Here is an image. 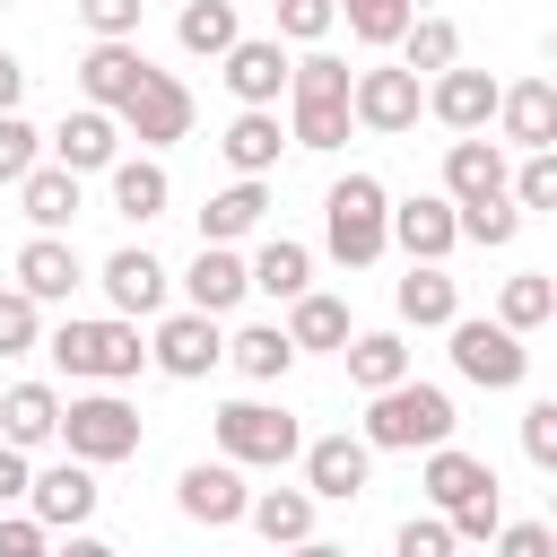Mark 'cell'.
Wrapping results in <instances>:
<instances>
[{"label":"cell","mask_w":557,"mask_h":557,"mask_svg":"<svg viewBox=\"0 0 557 557\" xmlns=\"http://www.w3.org/2000/svg\"><path fill=\"white\" fill-rule=\"evenodd\" d=\"M104 296H113V313H122V322L165 313V261H157L148 244H122V252L104 261Z\"/></svg>","instance_id":"obj_19"},{"label":"cell","mask_w":557,"mask_h":557,"mask_svg":"<svg viewBox=\"0 0 557 557\" xmlns=\"http://www.w3.org/2000/svg\"><path fill=\"white\" fill-rule=\"evenodd\" d=\"M383 218H392V191L374 183V174H339L331 191H322V244H331V261L339 270H374L383 261Z\"/></svg>","instance_id":"obj_2"},{"label":"cell","mask_w":557,"mask_h":557,"mask_svg":"<svg viewBox=\"0 0 557 557\" xmlns=\"http://www.w3.org/2000/svg\"><path fill=\"white\" fill-rule=\"evenodd\" d=\"M218 61H226L235 104H278L287 96V35H235Z\"/></svg>","instance_id":"obj_13"},{"label":"cell","mask_w":557,"mask_h":557,"mask_svg":"<svg viewBox=\"0 0 557 557\" xmlns=\"http://www.w3.org/2000/svg\"><path fill=\"white\" fill-rule=\"evenodd\" d=\"M235 9H244V0H235Z\"/></svg>","instance_id":"obj_55"},{"label":"cell","mask_w":557,"mask_h":557,"mask_svg":"<svg viewBox=\"0 0 557 557\" xmlns=\"http://www.w3.org/2000/svg\"><path fill=\"white\" fill-rule=\"evenodd\" d=\"M44 357H52L70 383H131V374L148 366V339H139V322H122V313H113V322H78V313H70V322L44 339Z\"/></svg>","instance_id":"obj_3"},{"label":"cell","mask_w":557,"mask_h":557,"mask_svg":"<svg viewBox=\"0 0 557 557\" xmlns=\"http://www.w3.org/2000/svg\"><path fill=\"white\" fill-rule=\"evenodd\" d=\"M218 357H226L218 313H191V305H183V313H165V322H157V339H148V366H157V374H174V383H200Z\"/></svg>","instance_id":"obj_11"},{"label":"cell","mask_w":557,"mask_h":557,"mask_svg":"<svg viewBox=\"0 0 557 557\" xmlns=\"http://www.w3.org/2000/svg\"><path fill=\"white\" fill-rule=\"evenodd\" d=\"M52 435L70 444V461L104 470V461H131L139 453V409L113 400V392H87V400H61V426Z\"/></svg>","instance_id":"obj_5"},{"label":"cell","mask_w":557,"mask_h":557,"mask_svg":"<svg viewBox=\"0 0 557 557\" xmlns=\"http://www.w3.org/2000/svg\"><path fill=\"white\" fill-rule=\"evenodd\" d=\"M17 96H26V70H17V52H0V113H17Z\"/></svg>","instance_id":"obj_53"},{"label":"cell","mask_w":557,"mask_h":557,"mask_svg":"<svg viewBox=\"0 0 557 557\" xmlns=\"http://www.w3.org/2000/svg\"><path fill=\"white\" fill-rule=\"evenodd\" d=\"M496 557H557L548 522H496Z\"/></svg>","instance_id":"obj_49"},{"label":"cell","mask_w":557,"mask_h":557,"mask_svg":"<svg viewBox=\"0 0 557 557\" xmlns=\"http://www.w3.org/2000/svg\"><path fill=\"white\" fill-rule=\"evenodd\" d=\"M513 209H557V148H522V174H505Z\"/></svg>","instance_id":"obj_41"},{"label":"cell","mask_w":557,"mask_h":557,"mask_svg":"<svg viewBox=\"0 0 557 557\" xmlns=\"http://www.w3.org/2000/svg\"><path fill=\"white\" fill-rule=\"evenodd\" d=\"M52 426H61V392L52 383H9L0 392V444L35 453V444H52Z\"/></svg>","instance_id":"obj_26"},{"label":"cell","mask_w":557,"mask_h":557,"mask_svg":"<svg viewBox=\"0 0 557 557\" xmlns=\"http://www.w3.org/2000/svg\"><path fill=\"white\" fill-rule=\"evenodd\" d=\"M496 191H505V148H496L487 131H461V139L444 148V200L470 209V200H496Z\"/></svg>","instance_id":"obj_16"},{"label":"cell","mask_w":557,"mask_h":557,"mask_svg":"<svg viewBox=\"0 0 557 557\" xmlns=\"http://www.w3.org/2000/svg\"><path fill=\"white\" fill-rule=\"evenodd\" d=\"M52 557H122V548H113V540H96V531H70Z\"/></svg>","instance_id":"obj_52"},{"label":"cell","mask_w":557,"mask_h":557,"mask_svg":"<svg viewBox=\"0 0 557 557\" xmlns=\"http://www.w3.org/2000/svg\"><path fill=\"white\" fill-rule=\"evenodd\" d=\"M278 331H287L296 357H313V348L331 357V348H348V305L322 296V287H305V296H287V322H278Z\"/></svg>","instance_id":"obj_25"},{"label":"cell","mask_w":557,"mask_h":557,"mask_svg":"<svg viewBox=\"0 0 557 557\" xmlns=\"http://www.w3.org/2000/svg\"><path fill=\"white\" fill-rule=\"evenodd\" d=\"M522 453H531L540 470H557V400H531V409H522Z\"/></svg>","instance_id":"obj_47"},{"label":"cell","mask_w":557,"mask_h":557,"mask_svg":"<svg viewBox=\"0 0 557 557\" xmlns=\"http://www.w3.org/2000/svg\"><path fill=\"white\" fill-rule=\"evenodd\" d=\"M0 557H52V531L35 513H0Z\"/></svg>","instance_id":"obj_50"},{"label":"cell","mask_w":557,"mask_h":557,"mask_svg":"<svg viewBox=\"0 0 557 557\" xmlns=\"http://www.w3.org/2000/svg\"><path fill=\"white\" fill-rule=\"evenodd\" d=\"M383 235H392L409 261H444V252L461 244V226H453V200H444V191H418V200H400V209L383 218Z\"/></svg>","instance_id":"obj_17"},{"label":"cell","mask_w":557,"mask_h":557,"mask_svg":"<svg viewBox=\"0 0 557 557\" xmlns=\"http://www.w3.org/2000/svg\"><path fill=\"white\" fill-rule=\"evenodd\" d=\"M348 61H331V52H305V61H287V139L296 148H339L348 139Z\"/></svg>","instance_id":"obj_4"},{"label":"cell","mask_w":557,"mask_h":557,"mask_svg":"<svg viewBox=\"0 0 557 557\" xmlns=\"http://www.w3.org/2000/svg\"><path fill=\"white\" fill-rule=\"evenodd\" d=\"M331 9L348 17V35H357V44H400V26L418 17L409 0H331Z\"/></svg>","instance_id":"obj_40"},{"label":"cell","mask_w":557,"mask_h":557,"mask_svg":"<svg viewBox=\"0 0 557 557\" xmlns=\"http://www.w3.org/2000/svg\"><path fill=\"white\" fill-rule=\"evenodd\" d=\"M113 157H122V122H113L104 104L61 113V131H52V165H70V174H104Z\"/></svg>","instance_id":"obj_15"},{"label":"cell","mask_w":557,"mask_h":557,"mask_svg":"<svg viewBox=\"0 0 557 557\" xmlns=\"http://www.w3.org/2000/svg\"><path fill=\"white\" fill-rule=\"evenodd\" d=\"M392 296H400V322H418V331H444V322L461 313V287H453L444 261H409V278H400Z\"/></svg>","instance_id":"obj_28"},{"label":"cell","mask_w":557,"mask_h":557,"mask_svg":"<svg viewBox=\"0 0 557 557\" xmlns=\"http://www.w3.org/2000/svg\"><path fill=\"white\" fill-rule=\"evenodd\" d=\"M453 226L470 235V244H487V252H505L513 235H522V209L496 191V200H470V209H453Z\"/></svg>","instance_id":"obj_39"},{"label":"cell","mask_w":557,"mask_h":557,"mask_svg":"<svg viewBox=\"0 0 557 557\" xmlns=\"http://www.w3.org/2000/svg\"><path fill=\"white\" fill-rule=\"evenodd\" d=\"M444 522H453V540H496V522H505V505H496V487H487V496H461V505H453Z\"/></svg>","instance_id":"obj_48"},{"label":"cell","mask_w":557,"mask_h":557,"mask_svg":"<svg viewBox=\"0 0 557 557\" xmlns=\"http://www.w3.org/2000/svg\"><path fill=\"white\" fill-rule=\"evenodd\" d=\"M218 148H226V165H235V174H270V165H278V148H287V131H278V113H270V104H244V113L226 122V139H218Z\"/></svg>","instance_id":"obj_29"},{"label":"cell","mask_w":557,"mask_h":557,"mask_svg":"<svg viewBox=\"0 0 557 557\" xmlns=\"http://www.w3.org/2000/svg\"><path fill=\"white\" fill-rule=\"evenodd\" d=\"M26 479H35V461H26L17 444H0V505H17V496H26Z\"/></svg>","instance_id":"obj_51"},{"label":"cell","mask_w":557,"mask_h":557,"mask_svg":"<svg viewBox=\"0 0 557 557\" xmlns=\"http://www.w3.org/2000/svg\"><path fill=\"white\" fill-rule=\"evenodd\" d=\"M139 70H148V52H139L131 35H122V44H87V61H78V96L113 113V104L131 96V78H139Z\"/></svg>","instance_id":"obj_27"},{"label":"cell","mask_w":557,"mask_h":557,"mask_svg":"<svg viewBox=\"0 0 557 557\" xmlns=\"http://www.w3.org/2000/svg\"><path fill=\"white\" fill-rule=\"evenodd\" d=\"M392 548H400V557H453L461 540H453V522H444V513H409Z\"/></svg>","instance_id":"obj_45"},{"label":"cell","mask_w":557,"mask_h":557,"mask_svg":"<svg viewBox=\"0 0 557 557\" xmlns=\"http://www.w3.org/2000/svg\"><path fill=\"white\" fill-rule=\"evenodd\" d=\"M418 487H426V505H435V513H453L461 496H487V487H496V470H487L479 453H461V444H426Z\"/></svg>","instance_id":"obj_23"},{"label":"cell","mask_w":557,"mask_h":557,"mask_svg":"<svg viewBox=\"0 0 557 557\" xmlns=\"http://www.w3.org/2000/svg\"><path fill=\"white\" fill-rule=\"evenodd\" d=\"M461 61V26L453 17H409L400 26V70L409 78H435V70H453Z\"/></svg>","instance_id":"obj_35"},{"label":"cell","mask_w":557,"mask_h":557,"mask_svg":"<svg viewBox=\"0 0 557 557\" xmlns=\"http://www.w3.org/2000/svg\"><path fill=\"white\" fill-rule=\"evenodd\" d=\"M453 392L444 383H418V374H400V383H383V392H366V444L374 453H426V444H453Z\"/></svg>","instance_id":"obj_1"},{"label":"cell","mask_w":557,"mask_h":557,"mask_svg":"<svg viewBox=\"0 0 557 557\" xmlns=\"http://www.w3.org/2000/svg\"><path fill=\"white\" fill-rule=\"evenodd\" d=\"M426 113L444 122V131H487L496 122V78L487 70H435V87H426Z\"/></svg>","instance_id":"obj_18"},{"label":"cell","mask_w":557,"mask_h":557,"mask_svg":"<svg viewBox=\"0 0 557 557\" xmlns=\"http://www.w3.org/2000/svg\"><path fill=\"white\" fill-rule=\"evenodd\" d=\"M244 278H252L261 296H278V305H287V296H305V287H313V252H305L296 235H270V244L244 261Z\"/></svg>","instance_id":"obj_32"},{"label":"cell","mask_w":557,"mask_h":557,"mask_svg":"<svg viewBox=\"0 0 557 557\" xmlns=\"http://www.w3.org/2000/svg\"><path fill=\"white\" fill-rule=\"evenodd\" d=\"M104 174H113V209H122V218H139V226H148V218H165L174 183H165V165H157V157H113Z\"/></svg>","instance_id":"obj_30"},{"label":"cell","mask_w":557,"mask_h":557,"mask_svg":"<svg viewBox=\"0 0 557 557\" xmlns=\"http://www.w3.org/2000/svg\"><path fill=\"white\" fill-rule=\"evenodd\" d=\"M35 165H44V131H35L26 113H0V183L17 191V183H26Z\"/></svg>","instance_id":"obj_43"},{"label":"cell","mask_w":557,"mask_h":557,"mask_svg":"<svg viewBox=\"0 0 557 557\" xmlns=\"http://www.w3.org/2000/svg\"><path fill=\"white\" fill-rule=\"evenodd\" d=\"M444 331H453V366H461V383H479V392H513V383L531 374V348H522V331H505V322H479V313H453Z\"/></svg>","instance_id":"obj_8"},{"label":"cell","mask_w":557,"mask_h":557,"mask_svg":"<svg viewBox=\"0 0 557 557\" xmlns=\"http://www.w3.org/2000/svg\"><path fill=\"white\" fill-rule=\"evenodd\" d=\"M17 209L35 218V235H61V226L78 218V174H70V165H35V174L17 183Z\"/></svg>","instance_id":"obj_31"},{"label":"cell","mask_w":557,"mask_h":557,"mask_svg":"<svg viewBox=\"0 0 557 557\" xmlns=\"http://www.w3.org/2000/svg\"><path fill=\"white\" fill-rule=\"evenodd\" d=\"M26 348H44V305L26 287H0V357H26Z\"/></svg>","instance_id":"obj_42"},{"label":"cell","mask_w":557,"mask_h":557,"mask_svg":"<svg viewBox=\"0 0 557 557\" xmlns=\"http://www.w3.org/2000/svg\"><path fill=\"white\" fill-rule=\"evenodd\" d=\"M270 9H278V35H296V44H322V35L339 26L331 0H270Z\"/></svg>","instance_id":"obj_46"},{"label":"cell","mask_w":557,"mask_h":557,"mask_svg":"<svg viewBox=\"0 0 557 557\" xmlns=\"http://www.w3.org/2000/svg\"><path fill=\"white\" fill-rule=\"evenodd\" d=\"M287 557H348V548H339V540H296Z\"/></svg>","instance_id":"obj_54"},{"label":"cell","mask_w":557,"mask_h":557,"mask_svg":"<svg viewBox=\"0 0 557 557\" xmlns=\"http://www.w3.org/2000/svg\"><path fill=\"white\" fill-rule=\"evenodd\" d=\"M174 505H183L191 522H209V531H226V522H244V505H252V487H244V470H235V461H191V470L174 479Z\"/></svg>","instance_id":"obj_14"},{"label":"cell","mask_w":557,"mask_h":557,"mask_svg":"<svg viewBox=\"0 0 557 557\" xmlns=\"http://www.w3.org/2000/svg\"><path fill=\"white\" fill-rule=\"evenodd\" d=\"M78 278H87V270H78V244H70V235H35V244L17 252V287H26L35 305H70Z\"/></svg>","instance_id":"obj_22"},{"label":"cell","mask_w":557,"mask_h":557,"mask_svg":"<svg viewBox=\"0 0 557 557\" xmlns=\"http://www.w3.org/2000/svg\"><path fill=\"white\" fill-rule=\"evenodd\" d=\"M244 296H252L244 252H235V244H200V261L183 270V305H191V313H235Z\"/></svg>","instance_id":"obj_20"},{"label":"cell","mask_w":557,"mask_h":557,"mask_svg":"<svg viewBox=\"0 0 557 557\" xmlns=\"http://www.w3.org/2000/svg\"><path fill=\"white\" fill-rule=\"evenodd\" d=\"M339 357H348V383H357V392H383V383L409 374V339H400V331H348Z\"/></svg>","instance_id":"obj_33"},{"label":"cell","mask_w":557,"mask_h":557,"mask_svg":"<svg viewBox=\"0 0 557 557\" xmlns=\"http://www.w3.org/2000/svg\"><path fill=\"white\" fill-rule=\"evenodd\" d=\"M226 357H235V374H252V383H278V374L296 366V348H287V331H278V322L235 331V339H226Z\"/></svg>","instance_id":"obj_37"},{"label":"cell","mask_w":557,"mask_h":557,"mask_svg":"<svg viewBox=\"0 0 557 557\" xmlns=\"http://www.w3.org/2000/svg\"><path fill=\"white\" fill-rule=\"evenodd\" d=\"M261 218H270V191H261V174H235L226 191H209V209H200V244H244Z\"/></svg>","instance_id":"obj_24"},{"label":"cell","mask_w":557,"mask_h":557,"mask_svg":"<svg viewBox=\"0 0 557 557\" xmlns=\"http://www.w3.org/2000/svg\"><path fill=\"white\" fill-rule=\"evenodd\" d=\"M496 122L513 148H557V78H522V87H496Z\"/></svg>","instance_id":"obj_21"},{"label":"cell","mask_w":557,"mask_h":557,"mask_svg":"<svg viewBox=\"0 0 557 557\" xmlns=\"http://www.w3.org/2000/svg\"><path fill=\"white\" fill-rule=\"evenodd\" d=\"M418 113H426V87L392 61V70H357L348 78V122H366L374 139H400V131H418Z\"/></svg>","instance_id":"obj_9"},{"label":"cell","mask_w":557,"mask_h":557,"mask_svg":"<svg viewBox=\"0 0 557 557\" xmlns=\"http://www.w3.org/2000/svg\"><path fill=\"white\" fill-rule=\"evenodd\" d=\"M548 313H557V278H548V270H513V278L496 287V322H505V331H540Z\"/></svg>","instance_id":"obj_36"},{"label":"cell","mask_w":557,"mask_h":557,"mask_svg":"<svg viewBox=\"0 0 557 557\" xmlns=\"http://www.w3.org/2000/svg\"><path fill=\"white\" fill-rule=\"evenodd\" d=\"M113 122H122V139H139V148H174V139H191V87L148 61V70L131 78V96L113 104Z\"/></svg>","instance_id":"obj_6"},{"label":"cell","mask_w":557,"mask_h":557,"mask_svg":"<svg viewBox=\"0 0 557 557\" xmlns=\"http://www.w3.org/2000/svg\"><path fill=\"white\" fill-rule=\"evenodd\" d=\"M174 35H183V52H200V61H218L244 26H235V0H191L183 17H174Z\"/></svg>","instance_id":"obj_38"},{"label":"cell","mask_w":557,"mask_h":557,"mask_svg":"<svg viewBox=\"0 0 557 557\" xmlns=\"http://www.w3.org/2000/svg\"><path fill=\"white\" fill-rule=\"evenodd\" d=\"M244 522H252L270 548H296V540H313V496H305V487H261V496L244 505Z\"/></svg>","instance_id":"obj_34"},{"label":"cell","mask_w":557,"mask_h":557,"mask_svg":"<svg viewBox=\"0 0 557 557\" xmlns=\"http://www.w3.org/2000/svg\"><path fill=\"white\" fill-rule=\"evenodd\" d=\"M296 444H305V426L270 400H226L218 409V453L235 470H278V461H296Z\"/></svg>","instance_id":"obj_7"},{"label":"cell","mask_w":557,"mask_h":557,"mask_svg":"<svg viewBox=\"0 0 557 557\" xmlns=\"http://www.w3.org/2000/svg\"><path fill=\"white\" fill-rule=\"evenodd\" d=\"M78 17H87V35H96V44H122V35H139L148 0H78Z\"/></svg>","instance_id":"obj_44"},{"label":"cell","mask_w":557,"mask_h":557,"mask_svg":"<svg viewBox=\"0 0 557 557\" xmlns=\"http://www.w3.org/2000/svg\"><path fill=\"white\" fill-rule=\"evenodd\" d=\"M96 470L87 461H52V470H35L26 479V505H35V522L44 531H87V513H96Z\"/></svg>","instance_id":"obj_12"},{"label":"cell","mask_w":557,"mask_h":557,"mask_svg":"<svg viewBox=\"0 0 557 557\" xmlns=\"http://www.w3.org/2000/svg\"><path fill=\"white\" fill-rule=\"evenodd\" d=\"M305 453V496L313 505H348V496H366V479H374V444L366 435H313V444H296Z\"/></svg>","instance_id":"obj_10"}]
</instances>
